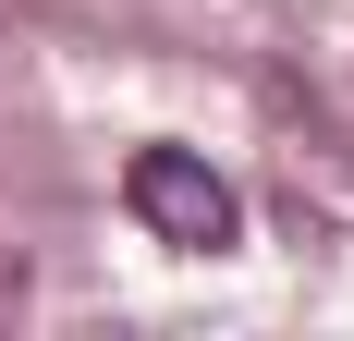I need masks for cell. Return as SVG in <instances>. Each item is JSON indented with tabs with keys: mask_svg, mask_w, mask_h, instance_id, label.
<instances>
[{
	"mask_svg": "<svg viewBox=\"0 0 354 341\" xmlns=\"http://www.w3.org/2000/svg\"><path fill=\"white\" fill-rule=\"evenodd\" d=\"M122 207H135L159 244H183V256H220V244H232V183H220L196 146H135Z\"/></svg>",
	"mask_w": 354,
	"mask_h": 341,
	"instance_id": "6da1fadb",
	"label": "cell"
}]
</instances>
